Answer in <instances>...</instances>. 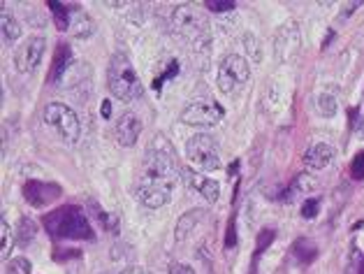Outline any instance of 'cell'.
<instances>
[{"label":"cell","instance_id":"obj_17","mask_svg":"<svg viewBox=\"0 0 364 274\" xmlns=\"http://www.w3.org/2000/svg\"><path fill=\"white\" fill-rule=\"evenodd\" d=\"M88 77H91V65L84 63V60H75V63H70V68L65 70L60 84H63L65 88H77L84 82H88Z\"/></svg>","mask_w":364,"mask_h":274},{"label":"cell","instance_id":"obj_6","mask_svg":"<svg viewBox=\"0 0 364 274\" xmlns=\"http://www.w3.org/2000/svg\"><path fill=\"white\" fill-rule=\"evenodd\" d=\"M44 121L68 142H77L82 135V121H79L77 112L63 102H49L44 107Z\"/></svg>","mask_w":364,"mask_h":274},{"label":"cell","instance_id":"obj_9","mask_svg":"<svg viewBox=\"0 0 364 274\" xmlns=\"http://www.w3.org/2000/svg\"><path fill=\"white\" fill-rule=\"evenodd\" d=\"M44 51H47V40L42 35H33L28 38L19 49L14 51V65L21 75H33L38 73V68L42 65Z\"/></svg>","mask_w":364,"mask_h":274},{"label":"cell","instance_id":"obj_32","mask_svg":"<svg viewBox=\"0 0 364 274\" xmlns=\"http://www.w3.org/2000/svg\"><path fill=\"white\" fill-rule=\"evenodd\" d=\"M274 240V231H262L260 240H257V255L264 251V246H269V242Z\"/></svg>","mask_w":364,"mask_h":274},{"label":"cell","instance_id":"obj_14","mask_svg":"<svg viewBox=\"0 0 364 274\" xmlns=\"http://www.w3.org/2000/svg\"><path fill=\"white\" fill-rule=\"evenodd\" d=\"M114 132H117V139H119L121 147H135L139 135H141V121L135 117V114L126 112L117 121V128H114Z\"/></svg>","mask_w":364,"mask_h":274},{"label":"cell","instance_id":"obj_28","mask_svg":"<svg viewBox=\"0 0 364 274\" xmlns=\"http://www.w3.org/2000/svg\"><path fill=\"white\" fill-rule=\"evenodd\" d=\"M318 209H321V200L311 198V200L304 202V205H301V216H304V218H314L318 214Z\"/></svg>","mask_w":364,"mask_h":274},{"label":"cell","instance_id":"obj_4","mask_svg":"<svg viewBox=\"0 0 364 274\" xmlns=\"http://www.w3.org/2000/svg\"><path fill=\"white\" fill-rule=\"evenodd\" d=\"M174 179L170 176H163V174H156V172H146L141 170L139 179L135 184V196L144 207L149 209H158V207H165L167 202L172 200V191H174Z\"/></svg>","mask_w":364,"mask_h":274},{"label":"cell","instance_id":"obj_3","mask_svg":"<svg viewBox=\"0 0 364 274\" xmlns=\"http://www.w3.org/2000/svg\"><path fill=\"white\" fill-rule=\"evenodd\" d=\"M172 28L176 35H181L183 40L191 42V47L195 54H207L211 49L209 31L202 23V16L188 5H176L172 10Z\"/></svg>","mask_w":364,"mask_h":274},{"label":"cell","instance_id":"obj_33","mask_svg":"<svg viewBox=\"0 0 364 274\" xmlns=\"http://www.w3.org/2000/svg\"><path fill=\"white\" fill-rule=\"evenodd\" d=\"M167 274H195V270L191 268V265H186V263H172L170 270H167Z\"/></svg>","mask_w":364,"mask_h":274},{"label":"cell","instance_id":"obj_1","mask_svg":"<svg viewBox=\"0 0 364 274\" xmlns=\"http://www.w3.org/2000/svg\"><path fill=\"white\" fill-rule=\"evenodd\" d=\"M44 228L56 240H93V228L82 207L68 205L49 211L44 216Z\"/></svg>","mask_w":364,"mask_h":274},{"label":"cell","instance_id":"obj_31","mask_svg":"<svg viewBox=\"0 0 364 274\" xmlns=\"http://www.w3.org/2000/svg\"><path fill=\"white\" fill-rule=\"evenodd\" d=\"M225 246L228 249H235L237 246V228H235V218L228 223V235H225Z\"/></svg>","mask_w":364,"mask_h":274},{"label":"cell","instance_id":"obj_2","mask_svg":"<svg viewBox=\"0 0 364 274\" xmlns=\"http://www.w3.org/2000/svg\"><path fill=\"white\" fill-rule=\"evenodd\" d=\"M107 86L109 93L121 102H132L141 95V84L137 70L123 54H114L107 68Z\"/></svg>","mask_w":364,"mask_h":274},{"label":"cell","instance_id":"obj_10","mask_svg":"<svg viewBox=\"0 0 364 274\" xmlns=\"http://www.w3.org/2000/svg\"><path fill=\"white\" fill-rule=\"evenodd\" d=\"M299 44H301L299 26L295 21L281 23L277 33H274V58H277L279 63L290 60L299 51Z\"/></svg>","mask_w":364,"mask_h":274},{"label":"cell","instance_id":"obj_29","mask_svg":"<svg viewBox=\"0 0 364 274\" xmlns=\"http://www.w3.org/2000/svg\"><path fill=\"white\" fill-rule=\"evenodd\" d=\"M207 7L211 12H232L235 3H232V0H209Z\"/></svg>","mask_w":364,"mask_h":274},{"label":"cell","instance_id":"obj_19","mask_svg":"<svg viewBox=\"0 0 364 274\" xmlns=\"http://www.w3.org/2000/svg\"><path fill=\"white\" fill-rule=\"evenodd\" d=\"M0 28H3L5 44H14L21 38V23L14 19V14L7 10V5H3V21H0Z\"/></svg>","mask_w":364,"mask_h":274},{"label":"cell","instance_id":"obj_37","mask_svg":"<svg viewBox=\"0 0 364 274\" xmlns=\"http://www.w3.org/2000/svg\"><path fill=\"white\" fill-rule=\"evenodd\" d=\"M358 132H360V137H364V110H362L360 119H358Z\"/></svg>","mask_w":364,"mask_h":274},{"label":"cell","instance_id":"obj_22","mask_svg":"<svg viewBox=\"0 0 364 274\" xmlns=\"http://www.w3.org/2000/svg\"><path fill=\"white\" fill-rule=\"evenodd\" d=\"M35 235H38V226H35V221L28 218V216H21L19 218V226H16V242H19L21 246H31Z\"/></svg>","mask_w":364,"mask_h":274},{"label":"cell","instance_id":"obj_38","mask_svg":"<svg viewBox=\"0 0 364 274\" xmlns=\"http://www.w3.org/2000/svg\"><path fill=\"white\" fill-rule=\"evenodd\" d=\"M360 274H364V260L360 263Z\"/></svg>","mask_w":364,"mask_h":274},{"label":"cell","instance_id":"obj_34","mask_svg":"<svg viewBox=\"0 0 364 274\" xmlns=\"http://www.w3.org/2000/svg\"><path fill=\"white\" fill-rule=\"evenodd\" d=\"M360 5H362V3H348V5H346L343 10H341V19H348V16H350L355 10H360Z\"/></svg>","mask_w":364,"mask_h":274},{"label":"cell","instance_id":"obj_25","mask_svg":"<svg viewBox=\"0 0 364 274\" xmlns=\"http://www.w3.org/2000/svg\"><path fill=\"white\" fill-rule=\"evenodd\" d=\"M49 10L56 16L58 31H68L70 28V7H60L58 3H49Z\"/></svg>","mask_w":364,"mask_h":274},{"label":"cell","instance_id":"obj_36","mask_svg":"<svg viewBox=\"0 0 364 274\" xmlns=\"http://www.w3.org/2000/svg\"><path fill=\"white\" fill-rule=\"evenodd\" d=\"M109 117H112V102L102 100V119H109Z\"/></svg>","mask_w":364,"mask_h":274},{"label":"cell","instance_id":"obj_11","mask_svg":"<svg viewBox=\"0 0 364 274\" xmlns=\"http://www.w3.org/2000/svg\"><path fill=\"white\" fill-rule=\"evenodd\" d=\"M181 179L191 191H195L198 196H202L209 205H214L220 198V184L211 176H204L202 172L193 170V167H181Z\"/></svg>","mask_w":364,"mask_h":274},{"label":"cell","instance_id":"obj_13","mask_svg":"<svg viewBox=\"0 0 364 274\" xmlns=\"http://www.w3.org/2000/svg\"><path fill=\"white\" fill-rule=\"evenodd\" d=\"M334 147L327 144V142H316L306 149L304 154V167L306 170H325V167H330L334 163Z\"/></svg>","mask_w":364,"mask_h":274},{"label":"cell","instance_id":"obj_20","mask_svg":"<svg viewBox=\"0 0 364 274\" xmlns=\"http://www.w3.org/2000/svg\"><path fill=\"white\" fill-rule=\"evenodd\" d=\"M68 68H70V47H68V44H58L54 65H51V73H49V82H51V84L60 82Z\"/></svg>","mask_w":364,"mask_h":274},{"label":"cell","instance_id":"obj_21","mask_svg":"<svg viewBox=\"0 0 364 274\" xmlns=\"http://www.w3.org/2000/svg\"><path fill=\"white\" fill-rule=\"evenodd\" d=\"M314 189H316V179L309 172H301V174L295 176V179H292L288 191L283 193V198H286V200H295L297 196H301V193H309V191H314Z\"/></svg>","mask_w":364,"mask_h":274},{"label":"cell","instance_id":"obj_30","mask_svg":"<svg viewBox=\"0 0 364 274\" xmlns=\"http://www.w3.org/2000/svg\"><path fill=\"white\" fill-rule=\"evenodd\" d=\"M350 170H353V176H355V179H364V152H360L358 156L353 158Z\"/></svg>","mask_w":364,"mask_h":274},{"label":"cell","instance_id":"obj_16","mask_svg":"<svg viewBox=\"0 0 364 274\" xmlns=\"http://www.w3.org/2000/svg\"><path fill=\"white\" fill-rule=\"evenodd\" d=\"M70 33L79 40H88L95 33V21L82 7H70Z\"/></svg>","mask_w":364,"mask_h":274},{"label":"cell","instance_id":"obj_26","mask_svg":"<svg viewBox=\"0 0 364 274\" xmlns=\"http://www.w3.org/2000/svg\"><path fill=\"white\" fill-rule=\"evenodd\" d=\"M0 240H3V260H7V255L12 251V231L5 216H0Z\"/></svg>","mask_w":364,"mask_h":274},{"label":"cell","instance_id":"obj_15","mask_svg":"<svg viewBox=\"0 0 364 274\" xmlns=\"http://www.w3.org/2000/svg\"><path fill=\"white\" fill-rule=\"evenodd\" d=\"M204 218H207V209H200V207L188 209L186 214H181L179 221H176V226H174V240L179 244L186 242L188 240V235L202 223Z\"/></svg>","mask_w":364,"mask_h":274},{"label":"cell","instance_id":"obj_8","mask_svg":"<svg viewBox=\"0 0 364 274\" xmlns=\"http://www.w3.org/2000/svg\"><path fill=\"white\" fill-rule=\"evenodd\" d=\"M220 119H223V107L216 100H193L181 112V121L186 126L209 128L216 126Z\"/></svg>","mask_w":364,"mask_h":274},{"label":"cell","instance_id":"obj_24","mask_svg":"<svg viewBox=\"0 0 364 274\" xmlns=\"http://www.w3.org/2000/svg\"><path fill=\"white\" fill-rule=\"evenodd\" d=\"M5 272L7 274H31L33 272V263L28 258H23V255H19V258L7 260Z\"/></svg>","mask_w":364,"mask_h":274},{"label":"cell","instance_id":"obj_35","mask_svg":"<svg viewBox=\"0 0 364 274\" xmlns=\"http://www.w3.org/2000/svg\"><path fill=\"white\" fill-rule=\"evenodd\" d=\"M119 274H151V272L144 270V268H137V265H132V268H126V270L119 272Z\"/></svg>","mask_w":364,"mask_h":274},{"label":"cell","instance_id":"obj_18","mask_svg":"<svg viewBox=\"0 0 364 274\" xmlns=\"http://www.w3.org/2000/svg\"><path fill=\"white\" fill-rule=\"evenodd\" d=\"M316 107L321 112V117L332 119L336 112H339V95H336V88H325L316 95Z\"/></svg>","mask_w":364,"mask_h":274},{"label":"cell","instance_id":"obj_7","mask_svg":"<svg viewBox=\"0 0 364 274\" xmlns=\"http://www.w3.org/2000/svg\"><path fill=\"white\" fill-rule=\"evenodd\" d=\"M251 77V65L239 54H228L218 63V88L223 93H232L237 86H242Z\"/></svg>","mask_w":364,"mask_h":274},{"label":"cell","instance_id":"obj_27","mask_svg":"<svg viewBox=\"0 0 364 274\" xmlns=\"http://www.w3.org/2000/svg\"><path fill=\"white\" fill-rule=\"evenodd\" d=\"M295 253H297L304 263H309V260H314V258H316V246L311 244V242H306V240H299V242L295 244Z\"/></svg>","mask_w":364,"mask_h":274},{"label":"cell","instance_id":"obj_23","mask_svg":"<svg viewBox=\"0 0 364 274\" xmlns=\"http://www.w3.org/2000/svg\"><path fill=\"white\" fill-rule=\"evenodd\" d=\"M242 44H244V51L246 56L253 60V63H262V42L255 38L253 33H244L242 38Z\"/></svg>","mask_w":364,"mask_h":274},{"label":"cell","instance_id":"obj_12","mask_svg":"<svg viewBox=\"0 0 364 274\" xmlns=\"http://www.w3.org/2000/svg\"><path fill=\"white\" fill-rule=\"evenodd\" d=\"M23 198L33 207H49L51 202L60 198V189L56 184H44V181H26L23 184Z\"/></svg>","mask_w":364,"mask_h":274},{"label":"cell","instance_id":"obj_5","mask_svg":"<svg viewBox=\"0 0 364 274\" xmlns=\"http://www.w3.org/2000/svg\"><path fill=\"white\" fill-rule=\"evenodd\" d=\"M186 156L200 170H220V149L218 142L207 132H198L186 142Z\"/></svg>","mask_w":364,"mask_h":274}]
</instances>
